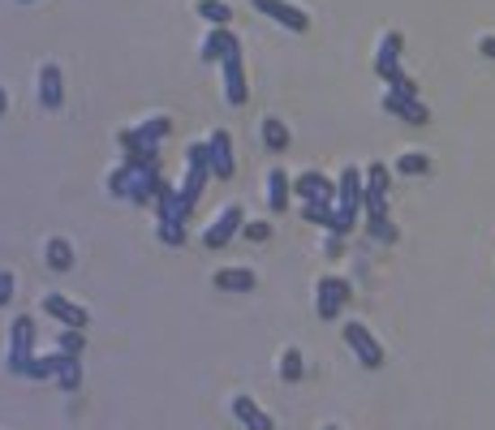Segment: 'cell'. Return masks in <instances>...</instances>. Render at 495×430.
Masks as SVG:
<instances>
[{
	"label": "cell",
	"mask_w": 495,
	"mask_h": 430,
	"mask_svg": "<svg viewBox=\"0 0 495 430\" xmlns=\"http://www.w3.org/2000/svg\"><path fill=\"white\" fill-rule=\"evenodd\" d=\"M40 306H43V314H52V318H57L60 327H82V332H86V323H91V314L82 310L74 297H65V293H43Z\"/></svg>",
	"instance_id": "11"
},
{
	"label": "cell",
	"mask_w": 495,
	"mask_h": 430,
	"mask_svg": "<svg viewBox=\"0 0 495 430\" xmlns=\"http://www.w3.org/2000/svg\"><path fill=\"white\" fill-rule=\"evenodd\" d=\"M35 357V323L18 314L9 323V353H4V371L9 374H26V362Z\"/></svg>",
	"instance_id": "5"
},
{
	"label": "cell",
	"mask_w": 495,
	"mask_h": 430,
	"mask_svg": "<svg viewBox=\"0 0 495 430\" xmlns=\"http://www.w3.org/2000/svg\"><path fill=\"white\" fill-rule=\"evenodd\" d=\"M159 159L156 164H142V168H134V185H130V202L134 207H147V202H156V190H159Z\"/></svg>",
	"instance_id": "20"
},
{
	"label": "cell",
	"mask_w": 495,
	"mask_h": 430,
	"mask_svg": "<svg viewBox=\"0 0 495 430\" xmlns=\"http://www.w3.org/2000/svg\"><path fill=\"white\" fill-rule=\"evenodd\" d=\"M130 185H134V164H117V168L108 173V194L130 198Z\"/></svg>",
	"instance_id": "28"
},
{
	"label": "cell",
	"mask_w": 495,
	"mask_h": 430,
	"mask_svg": "<svg viewBox=\"0 0 495 430\" xmlns=\"http://www.w3.org/2000/svg\"><path fill=\"white\" fill-rule=\"evenodd\" d=\"M18 4H35V0H18Z\"/></svg>",
	"instance_id": "41"
},
{
	"label": "cell",
	"mask_w": 495,
	"mask_h": 430,
	"mask_svg": "<svg viewBox=\"0 0 495 430\" xmlns=\"http://www.w3.org/2000/svg\"><path fill=\"white\" fill-rule=\"evenodd\" d=\"M396 173H405V176H427V173H431V156H422V151H405V156L396 159Z\"/></svg>",
	"instance_id": "32"
},
{
	"label": "cell",
	"mask_w": 495,
	"mask_h": 430,
	"mask_svg": "<svg viewBox=\"0 0 495 430\" xmlns=\"http://www.w3.org/2000/svg\"><path fill=\"white\" fill-rule=\"evenodd\" d=\"M345 301H349V280H340V275H323L315 289V314L323 323H332L340 310H345Z\"/></svg>",
	"instance_id": "7"
},
{
	"label": "cell",
	"mask_w": 495,
	"mask_h": 430,
	"mask_svg": "<svg viewBox=\"0 0 495 430\" xmlns=\"http://www.w3.org/2000/svg\"><path fill=\"white\" fill-rule=\"evenodd\" d=\"M220 78H224V99L241 108L246 95H250V86H246V69H241V48H233L229 57L220 60Z\"/></svg>",
	"instance_id": "10"
},
{
	"label": "cell",
	"mask_w": 495,
	"mask_h": 430,
	"mask_svg": "<svg viewBox=\"0 0 495 430\" xmlns=\"http://www.w3.org/2000/svg\"><path fill=\"white\" fill-rule=\"evenodd\" d=\"M14 289H18V275L9 272V267H0V306L14 301Z\"/></svg>",
	"instance_id": "35"
},
{
	"label": "cell",
	"mask_w": 495,
	"mask_h": 430,
	"mask_svg": "<svg viewBox=\"0 0 495 430\" xmlns=\"http://www.w3.org/2000/svg\"><path fill=\"white\" fill-rule=\"evenodd\" d=\"M302 219H310L319 228H337V207L332 202H302Z\"/></svg>",
	"instance_id": "26"
},
{
	"label": "cell",
	"mask_w": 495,
	"mask_h": 430,
	"mask_svg": "<svg viewBox=\"0 0 495 430\" xmlns=\"http://www.w3.org/2000/svg\"><path fill=\"white\" fill-rule=\"evenodd\" d=\"M263 142H267L272 151H284V147H289V125L280 117H267L263 121Z\"/></svg>",
	"instance_id": "31"
},
{
	"label": "cell",
	"mask_w": 495,
	"mask_h": 430,
	"mask_svg": "<svg viewBox=\"0 0 495 430\" xmlns=\"http://www.w3.org/2000/svg\"><path fill=\"white\" fill-rule=\"evenodd\" d=\"M40 103L48 112H60V103H65V78H60L57 60L40 65Z\"/></svg>",
	"instance_id": "19"
},
{
	"label": "cell",
	"mask_w": 495,
	"mask_h": 430,
	"mask_svg": "<svg viewBox=\"0 0 495 430\" xmlns=\"http://www.w3.org/2000/svg\"><path fill=\"white\" fill-rule=\"evenodd\" d=\"M323 255H328V258L345 255V233H328V246H323Z\"/></svg>",
	"instance_id": "37"
},
{
	"label": "cell",
	"mask_w": 495,
	"mask_h": 430,
	"mask_svg": "<svg viewBox=\"0 0 495 430\" xmlns=\"http://www.w3.org/2000/svg\"><path fill=\"white\" fill-rule=\"evenodd\" d=\"M323 430H340V426H332V422H328V426H323Z\"/></svg>",
	"instance_id": "40"
},
{
	"label": "cell",
	"mask_w": 495,
	"mask_h": 430,
	"mask_svg": "<svg viewBox=\"0 0 495 430\" xmlns=\"http://www.w3.org/2000/svg\"><path fill=\"white\" fill-rule=\"evenodd\" d=\"M57 383H60L65 391H78V388H82V362H78V357H60Z\"/></svg>",
	"instance_id": "29"
},
{
	"label": "cell",
	"mask_w": 495,
	"mask_h": 430,
	"mask_svg": "<svg viewBox=\"0 0 495 430\" xmlns=\"http://www.w3.org/2000/svg\"><path fill=\"white\" fill-rule=\"evenodd\" d=\"M302 374H306V357H302V349L280 353V383H302Z\"/></svg>",
	"instance_id": "24"
},
{
	"label": "cell",
	"mask_w": 495,
	"mask_h": 430,
	"mask_svg": "<svg viewBox=\"0 0 495 430\" xmlns=\"http://www.w3.org/2000/svg\"><path fill=\"white\" fill-rule=\"evenodd\" d=\"M400 48H405V35L400 31H388L383 40H379V52H375V74L388 86H392L396 78H405V69H400Z\"/></svg>",
	"instance_id": "8"
},
{
	"label": "cell",
	"mask_w": 495,
	"mask_h": 430,
	"mask_svg": "<svg viewBox=\"0 0 495 430\" xmlns=\"http://www.w3.org/2000/svg\"><path fill=\"white\" fill-rule=\"evenodd\" d=\"M241 228H246V215H241L238 202H229V207H224V211H220L216 219L207 224V233H202V246H207V250H224V246H229V241L241 233Z\"/></svg>",
	"instance_id": "6"
},
{
	"label": "cell",
	"mask_w": 495,
	"mask_h": 430,
	"mask_svg": "<svg viewBox=\"0 0 495 430\" xmlns=\"http://www.w3.org/2000/svg\"><path fill=\"white\" fill-rule=\"evenodd\" d=\"M185 164H190V173H185V185H181V202L194 211L202 190H207V176H212V151H207V138L185 151Z\"/></svg>",
	"instance_id": "4"
},
{
	"label": "cell",
	"mask_w": 495,
	"mask_h": 430,
	"mask_svg": "<svg viewBox=\"0 0 495 430\" xmlns=\"http://www.w3.org/2000/svg\"><path fill=\"white\" fill-rule=\"evenodd\" d=\"M340 340L349 345V353L357 357V366H362V371H379V366H383V345L375 340V332H371L366 323L349 318V323L340 327Z\"/></svg>",
	"instance_id": "3"
},
{
	"label": "cell",
	"mask_w": 495,
	"mask_h": 430,
	"mask_svg": "<svg viewBox=\"0 0 495 430\" xmlns=\"http://www.w3.org/2000/svg\"><path fill=\"white\" fill-rule=\"evenodd\" d=\"M246 241H272V228H267V219H250L246 228H241Z\"/></svg>",
	"instance_id": "36"
},
{
	"label": "cell",
	"mask_w": 495,
	"mask_h": 430,
	"mask_svg": "<svg viewBox=\"0 0 495 430\" xmlns=\"http://www.w3.org/2000/svg\"><path fill=\"white\" fill-rule=\"evenodd\" d=\"M198 18L212 22V26H229L233 22V4H224V0H198Z\"/></svg>",
	"instance_id": "27"
},
{
	"label": "cell",
	"mask_w": 495,
	"mask_h": 430,
	"mask_svg": "<svg viewBox=\"0 0 495 430\" xmlns=\"http://www.w3.org/2000/svg\"><path fill=\"white\" fill-rule=\"evenodd\" d=\"M293 194L302 198V202H337V185L328 181L323 173H302V176H293Z\"/></svg>",
	"instance_id": "15"
},
{
	"label": "cell",
	"mask_w": 495,
	"mask_h": 430,
	"mask_svg": "<svg viewBox=\"0 0 495 430\" xmlns=\"http://www.w3.org/2000/svg\"><path fill=\"white\" fill-rule=\"evenodd\" d=\"M43 263H48V272H69V267H74V246H69L65 237H48Z\"/></svg>",
	"instance_id": "23"
},
{
	"label": "cell",
	"mask_w": 495,
	"mask_h": 430,
	"mask_svg": "<svg viewBox=\"0 0 495 430\" xmlns=\"http://www.w3.org/2000/svg\"><path fill=\"white\" fill-rule=\"evenodd\" d=\"M207 151H212V176L233 181V134H229V130H212Z\"/></svg>",
	"instance_id": "16"
},
{
	"label": "cell",
	"mask_w": 495,
	"mask_h": 430,
	"mask_svg": "<svg viewBox=\"0 0 495 430\" xmlns=\"http://www.w3.org/2000/svg\"><path fill=\"white\" fill-rule=\"evenodd\" d=\"M289 198H293V181L284 168H267V211H289Z\"/></svg>",
	"instance_id": "22"
},
{
	"label": "cell",
	"mask_w": 495,
	"mask_h": 430,
	"mask_svg": "<svg viewBox=\"0 0 495 430\" xmlns=\"http://www.w3.org/2000/svg\"><path fill=\"white\" fill-rule=\"evenodd\" d=\"M212 284H216L220 293H250L258 284V275L250 272V267H220V272L212 275Z\"/></svg>",
	"instance_id": "21"
},
{
	"label": "cell",
	"mask_w": 495,
	"mask_h": 430,
	"mask_svg": "<svg viewBox=\"0 0 495 430\" xmlns=\"http://www.w3.org/2000/svg\"><path fill=\"white\" fill-rule=\"evenodd\" d=\"M366 233L375 237V241H396V228L388 215H366Z\"/></svg>",
	"instance_id": "33"
},
{
	"label": "cell",
	"mask_w": 495,
	"mask_h": 430,
	"mask_svg": "<svg viewBox=\"0 0 495 430\" xmlns=\"http://www.w3.org/2000/svg\"><path fill=\"white\" fill-rule=\"evenodd\" d=\"M57 366H60V353H48V357H31L22 379H57Z\"/></svg>",
	"instance_id": "30"
},
{
	"label": "cell",
	"mask_w": 495,
	"mask_h": 430,
	"mask_svg": "<svg viewBox=\"0 0 495 430\" xmlns=\"http://www.w3.org/2000/svg\"><path fill=\"white\" fill-rule=\"evenodd\" d=\"M4 108H9V95H4V86H0V117H4Z\"/></svg>",
	"instance_id": "39"
},
{
	"label": "cell",
	"mask_w": 495,
	"mask_h": 430,
	"mask_svg": "<svg viewBox=\"0 0 495 430\" xmlns=\"http://www.w3.org/2000/svg\"><path fill=\"white\" fill-rule=\"evenodd\" d=\"M57 353L60 357H82V353H86V336H82V327H60Z\"/></svg>",
	"instance_id": "25"
},
{
	"label": "cell",
	"mask_w": 495,
	"mask_h": 430,
	"mask_svg": "<svg viewBox=\"0 0 495 430\" xmlns=\"http://www.w3.org/2000/svg\"><path fill=\"white\" fill-rule=\"evenodd\" d=\"M478 52L487 60H495V35H482V40H478Z\"/></svg>",
	"instance_id": "38"
},
{
	"label": "cell",
	"mask_w": 495,
	"mask_h": 430,
	"mask_svg": "<svg viewBox=\"0 0 495 430\" xmlns=\"http://www.w3.org/2000/svg\"><path fill=\"white\" fill-rule=\"evenodd\" d=\"M156 219L159 224H190L194 219V211L181 202V190H173L168 181H159L156 190Z\"/></svg>",
	"instance_id": "13"
},
{
	"label": "cell",
	"mask_w": 495,
	"mask_h": 430,
	"mask_svg": "<svg viewBox=\"0 0 495 430\" xmlns=\"http://www.w3.org/2000/svg\"><path fill=\"white\" fill-rule=\"evenodd\" d=\"M233 48H241V40L229 31V26H212L207 35H202V48H198V60L202 65H220V60L229 57Z\"/></svg>",
	"instance_id": "14"
},
{
	"label": "cell",
	"mask_w": 495,
	"mask_h": 430,
	"mask_svg": "<svg viewBox=\"0 0 495 430\" xmlns=\"http://www.w3.org/2000/svg\"><path fill=\"white\" fill-rule=\"evenodd\" d=\"M383 112L410 121V125H427V117H431V112L418 103V95H405V91H392V86H388V95H383Z\"/></svg>",
	"instance_id": "17"
},
{
	"label": "cell",
	"mask_w": 495,
	"mask_h": 430,
	"mask_svg": "<svg viewBox=\"0 0 495 430\" xmlns=\"http://www.w3.org/2000/svg\"><path fill=\"white\" fill-rule=\"evenodd\" d=\"M168 130H173V121H168V117H147L142 125H134V130H121L117 142H121L125 164H134V168L156 164L159 147H164V138H168Z\"/></svg>",
	"instance_id": "1"
},
{
	"label": "cell",
	"mask_w": 495,
	"mask_h": 430,
	"mask_svg": "<svg viewBox=\"0 0 495 430\" xmlns=\"http://www.w3.org/2000/svg\"><path fill=\"white\" fill-rule=\"evenodd\" d=\"M362 194H366V173L362 168H340V181H337V228L328 233H354L357 224V211H362Z\"/></svg>",
	"instance_id": "2"
},
{
	"label": "cell",
	"mask_w": 495,
	"mask_h": 430,
	"mask_svg": "<svg viewBox=\"0 0 495 430\" xmlns=\"http://www.w3.org/2000/svg\"><path fill=\"white\" fill-rule=\"evenodd\" d=\"M159 241H164V246H173V250L185 246V224H159Z\"/></svg>",
	"instance_id": "34"
},
{
	"label": "cell",
	"mask_w": 495,
	"mask_h": 430,
	"mask_svg": "<svg viewBox=\"0 0 495 430\" xmlns=\"http://www.w3.org/2000/svg\"><path fill=\"white\" fill-rule=\"evenodd\" d=\"M362 173H366L362 211L366 215H388V168H383V164H371V168H362Z\"/></svg>",
	"instance_id": "12"
},
{
	"label": "cell",
	"mask_w": 495,
	"mask_h": 430,
	"mask_svg": "<svg viewBox=\"0 0 495 430\" xmlns=\"http://www.w3.org/2000/svg\"><path fill=\"white\" fill-rule=\"evenodd\" d=\"M255 9L263 13V18L280 22L284 31H293V35H306V31H310L306 9H297V4H289V0H255Z\"/></svg>",
	"instance_id": "9"
},
{
	"label": "cell",
	"mask_w": 495,
	"mask_h": 430,
	"mask_svg": "<svg viewBox=\"0 0 495 430\" xmlns=\"http://www.w3.org/2000/svg\"><path fill=\"white\" fill-rule=\"evenodd\" d=\"M233 417H238L246 430H276V422H272V413H263V405H258L255 396H246V391H238L233 396Z\"/></svg>",
	"instance_id": "18"
}]
</instances>
